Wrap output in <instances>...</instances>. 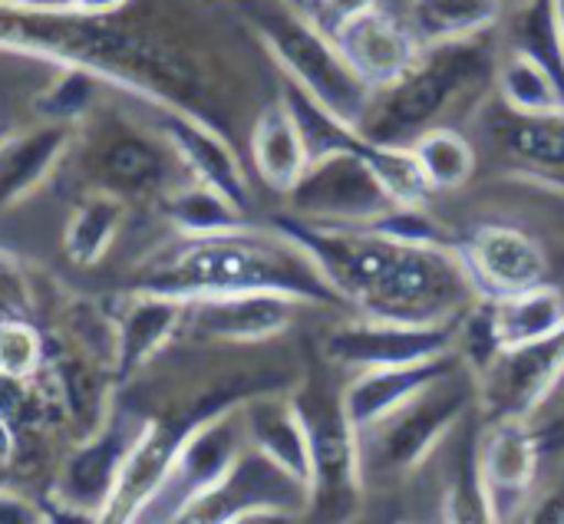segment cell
I'll use <instances>...</instances> for the list:
<instances>
[{
	"instance_id": "4",
	"label": "cell",
	"mask_w": 564,
	"mask_h": 524,
	"mask_svg": "<svg viewBox=\"0 0 564 524\" xmlns=\"http://www.w3.org/2000/svg\"><path fill=\"white\" fill-rule=\"evenodd\" d=\"M251 26L284 83L301 89L330 116L360 129L373 102V89L357 76L334 33L311 10L271 0V7L251 13Z\"/></svg>"
},
{
	"instance_id": "18",
	"label": "cell",
	"mask_w": 564,
	"mask_h": 524,
	"mask_svg": "<svg viewBox=\"0 0 564 524\" xmlns=\"http://www.w3.org/2000/svg\"><path fill=\"white\" fill-rule=\"evenodd\" d=\"M76 142V125L36 119L0 135V215L33 198Z\"/></svg>"
},
{
	"instance_id": "20",
	"label": "cell",
	"mask_w": 564,
	"mask_h": 524,
	"mask_svg": "<svg viewBox=\"0 0 564 524\" xmlns=\"http://www.w3.org/2000/svg\"><path fill=\"white\" fill-rule=\"evenodd\" d=\"M459 353H446L426 363L413 367H387V370H364L350 373L347 386L340 390V406L350 419V426L367 436L373 426H380L387 416H393L400 406H406L416 393H423L430 383H436L443 373L459 367Z\"/></svg>"
},
{
	"instance_id": "42",
	"label": "cell",
	"mask_w": 564,
	"mask_h": 524,
	"mask_svg": "<svg viewBox=\"0 0 564 524\" xmlns=\"http://www.w3.org/2000/svg\"><path fill=\"white\" fill-rule=\"evenodd\" d=\"M522 3H529V0H512V7H522Z\"/></svg>"
},
{
	"instance_id": "11",
	"label": "cell",
	"mask_w": 564,
	"mask_h": 524,
	"mask_svg": "<svg viewBox=\"0 0 564 524\" xmlns=\"http://www.w3.org/2000/svg\"><path fill=\"white\" fill-rule=\"evenodd\" d=\"M456 251L479 301H502L549 281L545 244L532 231L509 221L476 225L466 238L456 241Z\"/></svg>"
},
{
	"instance_id": "40",
	"label": "cell",
	"mask_w": 564,
	"mask_h": 524,
	"mask_svg": "<svg viewBox=\"0 0 564 524\" xmlns=\"http://www.w3.org/2000/svg\"><path fill=\"white\" fill-rule=\"evenodd\" d=\"M93 524H129V522H126V518H122L119 512L106 509V512H102V515H99V518H96V522H93Z\"/></svg>"
},
{
	"instance_id": "2",
	"label": "cell",
	"mask_w": 564,
	"mask_h": 524,
	"mask_svg": "<svg viewBox=\"0 0 564 524\" xmlns=\"http://www.w3.org/2000/svg\"><path fill=\"white\" fill-rule=\"evenodd\" d=\"M132 291L175 297L182 304L228 294H281L304 307H344L317 264L274 225L178 238L175 248L139 274Z\"/></svg>"
},
{
	"instance_id": "13",
	"label": "cell",
	"mask_w": 564,
	"mask_h": 524,
	"mask_svg": "<svg viewBox=\"0 0 564 524\" xmlns=\"http://www.w3.org/2000/svg\"><path fill=\"white\" fill-rule=\"evenodd\" d=\"M542 446L529 419H496L476 443V472L499 524L525 509L542 472Z\"/></svg>"
},
{
	"instance_id": "30",
	"label": "cell",
	"mask_w": 564,
	"mask_h": 524,
	"mask_svg": "<svg viewBox=\"0 0 564 524\" xmlns=\"http://www.w3.org/2000/svg\"><path fill=\"white\" fill-rule=\"evenodd\" d=\"M165 218L178 231V238H208V234H225V231L251 225L248 211H241L235 201H228L215 188H205L192 178L188 185L165 195Z\"/></svg>"
},
{
	"instance_id": "1",
	"label": "cell",
	"mask_w": 564,
	"mask_h": 524,
	"mask_svg": "<svg viewBox=\"0 0 564 524\" xmlns=\"http://www.w3.org/2000/svg\"><path fill=\"white\" fill-rule=\"evenodd\" d=\"M274 228L317 264L354 317L443 327L479 304L456 244L406 241L380 228L307 225L291 215Z\"/></svg>"
},
{
	"instance_id": "45",
	"label": "cell",
	"mask_w": 564,
	"mask_h": 524,
	"mask_svg": "<svg viewBox=\"0 0 564 524\" xmlns=\"http://www.w3.org/2000/svg\"><path fill=\"white\" fill-rule=\"evenodd\" d=\"M440 524H443V522H440Z\"/></svg>"
},
{
	"instance_id": "3",
	"label": "cell",
	"mask_w": 564,
	"mask_h": 524,
	"mask_svg": "<svg viewBox=\"0 0 564 524\" xmlns=\"http://www.w3.org/2000/svg\"><path fill=\"white\" fill-rule=\"evenodd\" d=\"M496 63L482 40L423 46L397 83L373 92L360 132L380 145H410L423 132L449 125L446 116L453 109L482 99V92L496 86Z\"/></svg>"
},
{
	"instance_id": "12",
	"label": "cell",
	"mask_w": 564,
	"mask_h": 524,
	"mask_svg": "<svg viewBox=\"0 0 564 524\" xmlns=\"http://www.w3.org/2000/svg\"><path fill=\"white\" fill-rule=\"evenodd\" d=\"M304 509H307V485L291 479L284 469L268 462L251 446H245L235 466L175 524H235L254 512L304 515Z\"/></svg>"
},
{
	"instance_id": "5",
	"label": "cell",
	"mask_w": 564,
	"mask_h": 524,
	"mask_svg": "<svg viewBox=\"0 0 564 524\" xmlns=\"http://www.w3.org/2000/svg\"><path fill=\"white\" fill-rule=\"evenodd\" d=\"M393 145L370 142L364 135L360 149L334 152L314 159L301 182L284 195L291 218L327 228H367L387 218L400 201L383 185Z\"/></svg>"
},
{
	"instance_id": "44",
	"label": "cell",
	"mask_w": 564,
	"mask_h": 524,
	"mask_svg": "<svg viewBox=\"0 0 564 524\" xmlns=\"http://www.w3.org/2000/svg\"><path fill=\"white\" fill-rule=\"evenodd\" d=\"M400 524H413V522H400Z\"/></svg>"
},
{
	"instance_id": "35",
	"label": "cell",
	"mask_w": 564,
	"mask_h": 524,
	"mask_svg": "<svg viewBox=\"0 0 564 524\" xmlns=\"http://www.w3.org/2000/svg\"><path fill=\"white\" fill-rule=\"evenodd\" d=\"M512 524H564V482L545 489L542 495H532Z\"/></svg>"
},
{
	"instance_id": "38",
	"label": "cell",
	"mask_w": 564,
	"mask_h": 524,
	"mask_svg": "<svg viewBox=\"0 0 564 524\" xmlns=\"http://www.w3.org/2000/svg\"><path fill=\"white\" fill-rule=\"evenodd\" d=\"M73 13H83V17H112L119 13L129 0H63Z\"/></svg>"
},
{
	"instance_id": "7",
	"label": "cell",
	"mask_w": 564,
	"mask_h": 524,
	"mask_svg": "<svg viewBox=\"0 0 564 524\" xmlns=\"http://www.w3.org/2000/svg\"><path fill=\"white\" fill-rule=\"evenodd\" d=\"M241 403L198 419L178 443L169 469L145 502L132 512L129 524H175L245 452Z\"/></svg>"
},
{
	"instance_id": "23",
	"label": "cell",
	"mask_w": 564,
	"mask_h": 524,
	"mask_svg": "<svg viewBox=\"0 0 564 524\" xmlns=\"http://www.w3.org/2000/svg\"><path fill=\"white\" fill-rule=\"evenodd\" d=\"M248 155H251L254 175L278 195H288L307 172L311 152L284 96L271 99L254 116L251 132H248Z\"/></svg>"
},
{
	"instance_id": "41",
	"label": "cell",
	"mask_w": 564,
	"mask_h": 524,
	"mask_svg": "<svg viewBox=\"0 0 564 524\" xmlns=\"http://www.w3.org/2000/svg\"><path fill=\"white\" fill-rule=\"evenodd\" d=\"M552 7H555V17H558V26L564 33V0H552Z\"/></svg>"
},
{
	"instance_id": "24",
	"label": "cell",
	"mask_w": 564,
	"mask_h": 524,
	"mask_svg": "<svg viewBox=\"0 0 564 524\" xmlns=\"http://www.w3.org/2000/svg\"><path fill=\"white\" fill-rule=\"evenodd\" d=\"M482 310L499 357L542 343L564 330V291L549 281L502 301H482Z\"/></svg>"
},
{
	"instance_id": "8",
	"label": "cell",
	"mask_w": 564,
	"mask_h": 524,
	"mask_svg": "<svg viewBox=\"0 0 564 524\" xmlns=\"http://www.w3.org/2000/svg\"><path fill=\"white\" fill-rule=\"evenodd\" d=\"M473 400H479V383L466 363H459L367 436H360V443L373 446L377 466L387 476H413L466 416Z\"/></svg>"
},
{
	"instance_id": "16",
	"label": "cell",
	"mask_w": 564,
	"mask_h": 524,
	"mask_svg": "<svg viewBox=\"0 0 564 524\" xmlns=\"http://www.w3.org/2000/svg\"><path fill=\"white\" fill-rule=\"evenodd\" d=\"M304 304L281 294H228L185 304V327L202 343L251 347L281 337Z\"/></svg>"
},
{
	"instance_id": "43",
	"label": "cell",
	"mask_w": 564,
	"mask_h": 524,
	"mask_svg": "<svg viewBox=\"0 0 564 524\" xmlns=\"http://www.w3.org/2000/svg\"><path fill=\"white\" fill-rule=\"evenodd\" d=\"M0 3H17V0H0Z\"/></svg>"
},
{
	"instance_id": "25",
	"label": "cell",
	"mask_w": 564,
	"mask_h": 524,
	"mask_svg": "<svg viewBox=\"0 0 564 524\" xmlns=\"http://www.w3.org/2000/svg\"><path fill=\"white\" fill-rule=\"evenodd\" d=\"M129 201L109 188L83 195L63 225V254L76 268H96L126 228Z\"/></svg>"
},
{
	"instance_id": "32",
	"label": "cell",
	"mask_w": 564,
	"mask_h": 524,
	"mask_svg": "<svg viewBox=\"0 0 564 524\" xmlns=\"http://www.w3.org/2000/svg\"><path fill=\"white\" fill-rule=\"evenodd\" d=\"M443 524H499L489 495L479 482L476 472V446L466 452V459L459 462V469L453 472L446 495H443Z\"/></svg>"
},
{
	"instance_id": "26",
	"label": "cell",
	"mask_w": 564,
	"mask_h": 524,
	"mask_svg": "<svg viewBox=\"0 0 564 524\" xmlns=\"http://www.w3.org/2000/svg\"><path fill=\"white\" fill-rule=\"evenodd\" d=\"M506 13V0H410L406 26L420 46L482 40Z\"/></svg>"
},
{
	"instance_id": "29",
	"label": "cell",
	"mask_w": 564,
	"mask_h": 524,
	"mask_svg": "<svg viewBox=\"0 0 564 524\" xmlns=\"http://www.w3.org/2000/svg\"><path fill=\"white\" fill-rule=\"evenodd\" d=\"M406 149H410L413 162L420 165L433 195L459 192L463 185H469V178L476 175V165H479L476 145L456 125H436V129L423 132L420 139H413Z\"/></svg>"
},
{
	"instance_id": "22",
	"label": "cell",
	"mask_w": 564,
	"mask_h": 524,
	"mask_svg": "<svg viewBox=\"0 0 564 524\" xmlns=\"http://www.w3.org/2000/svg\"><path fill=\"white\" fill-rule=\"evenodd\" d=\"M245 439L268 462L284 469L301 485L311 482V436L294 396H248L241 403Z\"/></svg>"
},
{
	"instance_id": "34",
	"label": "cell",
	"mask_w": 564,
	"mask_h": 524,
	"mask_svg": "<svg viewBox=\"0 0 564 524\" xmlns=\"http://www.w3.org/2000/svg\"><path fill=\"white\" fill-rule=\"evenodd\" d=\"M529 423H532V429L539 436V446H542L545 459L564 456V376L562 383L552 390V396L542 403V410Z\"/></svg>"
},
{
	"instance_id": "27",
	"label": "cell",
	"mask_w": 564,
	"mask_h": 524,
	"mask_svg": "<svg viewBox=\"0 0 564 524\" xmlns=\"http://www.w3.org/2000/svg\"><path fill=\"white\" fill-rule=\"evenodd\" d=\"M496 102L522 116L564 112V83L532 53L509 46L496 63Z\"/></svg>"
},
{
	"instance_id": "9",
	"label": "cell",
	"mask_w": 564,
	"mask_h": 524,
	"mask_svg": "<svg viewBox=\"0 0 564 524\" xmlns=\"http://www.w3.org/2000/svg\"><path fill=\"white\" fill-rule=\"evenodd\" d=\"M149 426L152 419L142 416L135 406L112 410L102 426L66 456L50 489V502L83 515H102Z\"/></svg>"
},
{
	"instance_id": "39",
	"label": "cell",
	"mask_w": 564,
	"mask_h": 524,
	"mask_svg": "<svg viewBox=\"0 0 564 524\" xmlns=\"http://www.w3.org/2000/svg\"><path fill=\"white\" fill-rule=\"evenodd\" d=\"M235 524H301V515H291V512H254V515H245Z\"/></svg>"
},
{
	"instance_id": "17",
	"label": "cell",
	"mask_w": 564,
	"mask_h": 524,
	"mask_svg": "<svg viewBox=\"0 0 564 524\" xmlns=\"http://www.w3.org/2000/svg\"><path fill=\"white\" fill-rule=\"evenodd\" d=\"M330 33L337 40V46L344 50L347 63L357 69V76L373 92L397 83L423 53V46L413 36V30L406 26V20L383 7H370V10L337 23Z\"/></svg>"
},
{
	"instance_id": "14",
	"label": "cell",
	"mask_w": 564,
	"mask_h": 524,
	"mask_svg": "<svg viewBox=\"0 0 564 524\" xmlns=\"http://www.w3.org/2000/svg\"><path fill=\"white\" fill-rule=\"evenodd\" d=\"M564 376V330L555 337L502 353L476 383L479 403L496 419H532Z\"/></svg>"
},
{
	"instance_id": "19",
	"label": "cell",
	"mask_w": 564,
	"mask_h": 524,
	"mask_svg": "<svg viewBox=\"0 0 564 524\" xmlns=\"http://www.w3.org/2000/svg\"><path fill=\"white\" fill-rule=\"evenodd\" d=\"M185 327V304L162 294L129 291L109 320L112 334V370L119 380L145 370Z\"/></svg>"
},
{
	"instance_id": "33",
	"label": "cell",
	"mask_w": 564,
	"mask_h": 524,
	"mask_svg": "<svg viewBox=\"0 0 564 524\" xmlns=\"http://www.w3.org/2000/svg\"><path fill=\"white\" fill-rule=\"evenodd\" d=\"M43 360L40 337L17 320L0 324V373L3 376H30Z\"/></svg>"
},
{
	"instance_id": "21",
	"label": "cell",
	"mask_w": 564,
	"mask_h": 524,
	"mask_svg": "<svg viewBox=\"0 0 564 524\" xmlns=\"http://www.w3.org/2000/svg\"><path fill=\"white\" fill-rule=\"evenodd\" d=\"M489 142L525 175L564 188V112L522 116L496 102L486 116Z\"/></svg>"
},
{
	"instance_id": "36",
	"label": "cell",
	"mask_w": 564,
	"mask_h": 524,
	"mask_svg": "<svg viewBox=\"0 0 564 524\" xmlns=\"http://www.w3.org/2000/svg\"><path fill=\"white\" fill-rule=\"evenodd\" d=\"M370 7H380V0H311V13L327 26L334 30L337 23L370 10Z\"/></svg>"
},
{
	"instance_id": "10",
	"label": "cell",
	"mask_w": 564,
	"mask_h": 524,
	"mask_svg": "<svg viewBox=\"0 0 564 524\" xmlns=\"http://www.w3.org/2000/svg\"><path fill=\"white\" fill-rule=\"evenodd\" d=\"M456 334H459V324L413 327V324L354 317L324 337V357L334 367L350 370V373L413 367V363H426V360L453 353Z\"/></svg>"
},
{
	"instance_id": "15",
	"label": "cell",
	"mask_w": 564,
	"mask_h": 524,
	"mask_svg": "<svg viewBox=\"0 0 564 524\" xmlns=\"http://www.w3.org/2000/svg\"><path fill=\"white\" fill-rule=\"evenodd\" d=\"M159 139L169 145V152L175 155V162L182 165V172L205 185L215 188L218 195H225L228 201H235L241 211H251V185H248V172L238 159V152L231 149L228 135L192 112H159Z\"/></svg>"
},
{
	"instance_id": "28",
	"label": "cell",
	"mask_w": 564,
	"mask_h": 524,
	"mask_svg": "<svg viewBox=\"0 0 564 524\" xmlns=\"http://www.w3.org/2000/svg\"><path fill=\"white\" fill-rule=\"evenodd\" d=\"M169 162H175V155L169 152V145L162 139L159 142H149L139 135L116 139L99 155L102 188H109L122 198L139 195V192H159V188H165Z\"/></svg>"
},
{
	"instance_id": "31",
	"label": "cell",
	"mask_w": 564,
	"mask_h": 524,
	"mask_svg": "<svg viewBox=\"0 0 564 524\" xmlns=\"http://www.w3.org/2000/svg\"><path fill=\"white\" fill-rule=\"evenodd\" d=\"M99 86H109L106 79H99L89 69L79 66H59L56 76L33 96V109L40 119L46 122H63V125H76L96 102Z\"/></svg>"
},
{
	"instance_id": "6",
	"label": "cell",
	"mask_w": 564,
	"mask_h": 524,
	"mask_svg": "<svg viewBox=\"0 0 564 524\" xmlns=\"http://www.w3.org/2000/svg\"><path fill=\"white\" fill-rule=\"evenodd\" d=\"M311 436V482L301 524H354L364 505V443L350 426L340 393L294 396Z\"/></svg>"
},
{
	"instance_id": "37",
	"label": "cell",
	"mask_w": 564,
	"mask_h": 524,
	"mask_svg": "<svg viewBox=\"0 0 564 524\" xmlns=\"http://www.w3.org/2000/svg\"><path fill=\"white\" fill-rule=\"evenodd\" d=\"M0 524H46V512L30 499L0 489Z\"/></svg>"
}]
</instances>
